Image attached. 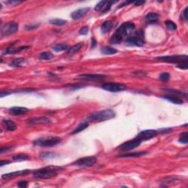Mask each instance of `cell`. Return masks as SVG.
Here are the masks:
<instances>
[{
  "mask_svg": "<svg viewBox=\"0 0 188 188\" xmlns=\"http://www.w3.org/2000/svg\"><path fill=\"white\" fill-rule=\"evenodd\" d=\"M135 30V25L131 22H126L119 27L110 40L111 44H118L121 43L124 37L129 36Z\"/></svg>",
  "mask_w": 188,
  "mask_h": 188,
  "instance_id": "obj_1",
  "label": "cell"
},
{
  "mask_svg": "<svg viewBox=\"0 0 188 188\" xmlns=\"http://www.w3.org/2000/svg\"><path fill=\"white\" fill-rule=\"evenodd\" d=\"M63 167L57 166H47L38 169L33 173V177L35 179H49L55 177L58 172L60 171Z\"/></svg>",
  "mask_w": 188,
  "mask_h": 188,
  "instance_id": "obj_2",
  "label": "cell"
},
{
  "mask_svg": "<svg viewBox=\"0 0 188 188\" xmlns=\"http://www.w3.org/2000/svg\"><path fill=\"white\" fill-rule=\"evenodd\" d=\"M115 116V112L112 110H104L99 111V112H93L88 115V119L89 121L92 122H99V121H104L110 120L113 118Z\"/></svg>",
  "mask_w": 188,
  "mask_h": 188,
  "instance_id": "obj_3",
  "label": "cell"
},
{
  "mask_svg": "<svg viewBox=\"0 0 188 188\" xmlns=\"http://www.w3.org/2000/svg\"><path fill=\"white\" fill-rule=\"evenodd\" d=\"M61 142L59 137H44L34 141V145L41 147H52L57 146Z\"/></svg>",
  "mask_w": 188,
  "mask_h": 188,
  "instance_id": "obj_4",
  "label": "cell"
},
{
  "mask_svg": "<svg viewBox=\"0 0 188 188\" xmlns=\"http://www.w3.org/2000/svg\"><path fill=\"white\" fill-rule=\"evenodd\" d=\"M126 43L130 46L143 47L144 45V32L142 30H138L133 35H130L126 37Z\"/></svg>",
  "mask_w": 188,
  "mask_h": 188,
  "instance_id": "obj_5",
  "label": "cell"
},
{
  "mask_svg": "<svg viewBox=\"0 0 188 188\" xmlns=\"http://www.w3.org/2000/svg\"><path fill=\"white\" fill-rule=\"evenodd\" d=\"M157 60L162 62L176 63L177 66L183 64V63H187L188 57L187 55H171V56H163V57H159L156 58Z\"/></svg>",
  "mask_w": 188,
  "mask_h": 188,
  "instance_id": "obj_6",
  "label": "cell"
},
{
  "mask_svg": "<svg viewBox=\"0 0 188 188\" xmlns=\"http://www.w3.org/2000/svg\"><path fill=\"white\" fill-rule=\"evenodd\" d=\"M97 162V158L93 156L83 157L76 160L72 165L80 167H93Z\"/></svg>",
  "mask_w": 188,
  "mask_h": 188,
  "instance_id": "obj_7",
  "label": "cell"
},
{
  "mask_svg": "<svg viewBox=\"0 0 188 188\" xmlns=\"http://www.w3.org/2000/svg\"><path fill=\"white\" fill-rule=\"evenodd\" d=\"M18 30V24L14 21L8 22L2 27L1 30V35L2 37L10 36L16 33Z\"/></svg>",
  "mask_w": 188,
  "mask_h": 188,
  "instance_id": "obj_8",
  "label": "cell"
},
{
  "mask_svg": "<svg viewBox=\"0 0 188 188\" xmlns=\"http://www.w3.org/2000/svg\"><path fill=\"white\" fill-rule=\"evenodd\" d=\"M142 141L141 140H139L138 138H134V139L130 140L129 141H126L124 143H123L122 145H121L118 147V149L121 151H129L131 150H133L134 148H137L138 146H139L141 144Z\"/></svg>",
  "mask_w": 188,
  "mask_h": 188,
  "instance_id": "obj_9",
  "label": "cell"
},
{
  "mask_svg": "<svg viewBox=\"0 0 188 188\" xmlns=\"http://www.w3.org/2000/svg\"><path fill=\"white\" fill-rule=\"evenodd\" d=\"M102 88L104 90H107L110 92H120L122 90H125L126 89V87L125 85L120 83H105L102 85Z\"/></svg>",
  "mask_w": 188,
  "mask_h": 188,
  "instance_id": "obj_10",
  "label": "cell"
},
{
  "mask_svg": "<svg viewBox=\"0 0 188 188\" xmlns=\"http://www.w3.org/2000/svg\"><path fill=\"white\" fill-rule=\"evenodd\" d=\"M158 135V131L154 129H146V130H143L141 131L139 134L137 136V138L143 141H148L151 140L154 137H156Z\"/></svg>",
  "mask_w": 188,
  "mask_h": 188,
  "instance_id": "obj_11",
  "label": "cell"
},
{
  "mask_svg": "<svg viewBox=\"0 0 188 188\" xmlns=\"http://www.w3.org/2000/svg\"><path fill=\"white\" fill-rule=\"evenodd\" d=\"M51 121L47 117H37L32 118L27 121V124L30 126L38 125V124H50Z\"/></svg>",
  "mask_w": 188,
  "mask_h": 188,
  "instance_id": "obj_12",
  "label": "cell"
},
{
  "mask_svg": "<svg viewBox=\"0 0 188 188\" xmlns=\"http://www.w3.org/2000/svg\"><path fill=\"white\" fill-rule=\"evenodd\" d=\"M9 113L12 115H25V114L28 113L29 110L26 107H13L11 108H10L8 110Z\"/></svg>",
  "mask_w": 188,
  "mask_h": 188,
  "instance_id": "obj_13",
  "label": "cell"
},
{
  "mask_svg": "<svg viewBox=\"0 0 188 188\" xmlns=\"http://www.w3.org/2000/svg\"><path fill=\"white\" fill-rule=\"evenodd\" d=\"M80 79L84 80H89V81H99V80H102L105 78V75L101 74H92V73H89V74H83L80 75Z\"/></svg>",
  "mask_w": 188,
  "mask_h": 188,
  "instance_id": "obj_14",
  "label": "cell"
},
{
  "mask_svg": "<svg viewBox=\"0 0 188 188\" xmlns=\"http://www.w3.org/2000/svg\"><path fill=\"white\" fill-rule=\"evenodd\" d=\"M29 173H30V170H18V171L9 173H7V174H3V175L2 176V179H12V178L19 177V176L26 175V174Z\"/></svg>",
  "mask_w": 188,
  "mask_h": 188,
  "instance_id": "obj_15",
  "label": "cell"
},
{
  "mask_svg": "<svg viewBox=\"0 0 188 188\" xmlns=\"http://www.w3.org/2000/svg\"><path fill=\"white\" fill-rule=\"evenodd\" d=\"M90 8H80V9L76 10V11H73L72 13H71V18H73V20H78L79 18H83V17L88 13Z\"/></svg>",
  "mask_w": 188,
  "mask_h": 188,
  "instance_id": "obj_16",
  "label": "cell"
},
{
  "mask_svg": "<svg viewBox=\"0 0 188 188\" xmlns=\"http://www.w3.org/2000/svg\"><path fill=\"white\" fill-rule=\"evenodd\" d=\"M29 49L28 47H21L18 48H14L13 46L11 47H8L3 52L2 54H16V53H18L21 51L25 50V49Z\"/></svg>",
  "mask_w": 188,
  "mask_h": 188,
  "instance_id": "obj_17",
  "label": "cell"
},
{
  "mask_svg": "<svg viewBox=\"0 0 188 188\" xmlns=\"http://www.w3.org/2000/svg\"><path fill=\"white\" fill-rule=\"evenodd\" d=\"M2 125L5 128L6 130L9 131H15L17 128L16 123L14 121L11 120H6V119L2 121Z\"/></svg>",
  "mask_w": 188,
  "mask_h": 188,
  "instance_id": "obj_18",
  "label": "cell"
},
{
  "mask_svg": "<svg viewBox=\"0 0 188 188\" xmlns=\"http://www.w3.org/2000/svg\"><path fill=\"white\" fill-rule=\"evenodd\" d=\"M162 98L169 101L170 102H173V104H177V105H182V104H183V101L181 99H179L177 96L169 94V95L163 96H162Z\"/></svg>",
  "mask_w": 188,
  "mask_h": 188,
  "instance_id": "obj_19",
  "label": "cell"
},
{
  "mask_svg": "<svg viewBox=\"0 0 188 188\" xmlns=\"http://www.w3.org/2000/svg\"><path fill=\"white\" fill-rule=\"evenodd\" d=\"M160 18V16L156 13H149L148 14L146 15V21L149 24H154L157 22V21Z\"/></svg>",
  "mask_w": 188,
  "mask_h": 188,
  "instance_id": "obj_20",
  "label": "cell"
},
{
  "mask_svg": "<svg viewBox=\"0 0 188 188\" xmlns=\"http://www.w3.org/2000/svg\"><path fill=\"white\" fill-rule=\"evenodd\" d=\"M112 26H113V24L111 21H106L102 24V27H101V30H102V33L107 34L109 32H110V30H112Z\"/></svg>",
  "mask_w": 188,
  "mask_h": 188,
  "instance_id": "obj_21",
  "label": "cell"
},
{
  "mask_svg": "<svg viewBox=\"0 0 188 188\" xmlns=\"http://www.w3.org/2000/svg\"><path fill=\"white\" fill-rule=\"evenodd\" d=\"M83 47V43H79V44H76L75 45H73V47H70L69 49L67 50V53L68 54H74L76 53L79 52L80 51V49H82Z\"/></svg>",
  "mask_w": 188,
  "mask_h": 188,
  "instance_id": "obj_22",
  "label": "cell"
},
{
  "mask_svg": "<svg viewBox=\"0 0 188 188\" xmlns=\"http://www.w3.org/2000/svg\"><path fill=\"white\" fill-rule=\"evenodd\" d=\"M52 49H53V51H54V52H63V51H65V50H68V47L66 44H64V43H60V44H55L54 46H53Z\"/></svg>",
  "mask_w": 188,
  "mask_h": 188,
  "instance_id": "obj_23",
  "label": "cell"
},
{
  "mask_svg": "<svg viewBox=\"0 0 188 188\" xmlns=\"http://www.w3.org/2000/svg\"><path fill=\"white\" fill-rule=\"evenodd\" d=\"M101 52L103 54H107V55H111V54H115L118 52V51L115 49L109 47H105L101 49Z\"/></svg>",
  "mask_w": 188,
  "mask_h": 188,
  "instance_id": "obj_24",
  "label": "cell"
},
{
  "mask_svg": "<svg viewBox=\"0 0 188 188\" xmlns=\"http://www.w3.org/2000/svg\"><path fill=\"white\" fill-rule=\"evenodd\" d=\"M147 152H132V153H126L124 154H122L120 157H123V158H130V157H139L141 156H143V155L146 154Z\"/></svg>",
  "mask_w": 188,
  "mask_h": 188,
  "instance_id": "obj_25",
  "label": "cell"
},
{
  "mask_svg": "<svg viewBox=\"0 0 188 188\" xmlns=\"http://www.w3.org/2000/svg\"><path fill=\"white\" fill-rule=\"evenodd\" d=\"M49 23H50L51 24L55 25V26L62 27L66 24L67 21H66V20L60 19V18H54V19H51L50 21H49Z\"/></svg>",
  "mask_w": 188,
  "mask_h": 188,
  "instance_id": "obj_26",
  "label": "cell"
},
{
  "mask_svg": "<svg viewBox=\"0 0 188 188\" xmlns=\"http://www.w3.org/2000/svg\"><path fill=\"white\" fill-rule=\"evenodd\" d=\"M88 126H89V124H88V122L81 123V124H80L79 125V126H77V127H76V129H75L74 130H73V131H72V134H73V135L77 134V133L80 132V131H83L84 129H86L87 127H88Z\"/></svg>",
  "mask_w": 188,
  "mask_h": 188,
  "instance_id": "obj_27",
  "label": "cell"
},
{
  "mask_svg": "<svg viewBox=\"0 0 188 188\" xmlns=\"http://www.w3.org/2000/svg\"><path fill=\"white\" fill-rule=\"evenodd\" d=\"M30 159V157L27 156V154H16L13 157V160L15 161L21 162V161H26Z\"/></svg>",
  "mask_w": 188,
  "mask_h": 188,
  "instance_id": "obj_28",
  "label": "cell"
},
{
  "mask_svg": "<svg viewBox=\"0 0 188 188\" xmlns=\"http://www.w3.org/2000/svg\"><path fill=\"white\" fill-rule=\"evenodd\" d=\"M24 58H16V59L13 60L12 62L10 63V66H12V67H20L21 66V63L24 62Z\"/></svg>",
  "mask_w": 188,
  "mask_h": 188,
  "instance_id": "obj_29",
  "label": "cell"
},
{
  "mask_svg": "<svg viewBox=\"0 0 188 188\" xmlns=\"http://www.w3.org/2000/svg\"><path fill=\"white\" fill-rule=\"evenodd\" d=\"M39 57L40 59L44 60H51L52 58L54 57V55L50 52H42L41 54L39 55Z\"/></svg>",
  "mask_w": 188,
  "mask_h": 188,
  "instance_id": "obj_30",
  "label": "cell"
},
{
  "mask_svg": "<svg viewBox=\"0 0 188 188\" xmlns=\"http://www.w3.org/2000/svg\"><path fill=\"white\" fill-rule=\"evenodd\" d=\"M187 135H188L187 131H185V132H183L182 134H181L180 137H179V143H182V144H187L188 143Z\"/></svg>",
  "mask_w": 188,
  "mask_h": 188,
  "instance_id": "obj_31",
  "label": "cell"
},
{
  "mask_svg": "<svg viewBox=\"0 0 188 188\" xmlns=\"http://www.w3.org/2000/svg\"><path fill=\"white\" fill-rule=\"evenodd\" d=\"M116 2L115 1H107L106 2L105 6H104L103 9H102V13H107L110 10L111 6L113 4H115Z\"/></svg>",
  "mask_w": 188,
  "mask_h": 188,
  "instance_id": "obj_32",
  "label": "cell"
},
{
  "mask_svg": "<svg viewBox=\"0 0 188 188\" xmlns=\"http://www.w3.org/2000/svg\"><path fill=\"white\" fill-rule=\"evenodd\" d=\"M165 24L167 27V29H169L170 30H176L177 29V26L174 22H173L172 21H167L165 22Z\"/></svg>",
  "mask_w": 188,
  "mask_h": 188,
  "instance_id": "obj_33",
  "label": "cell"
},
{
  "mask_svg": "<svg viewBox=\"0 0 188 188\" xmlns=\"http://www.w3.org/2000/svg\"><path fill=\"white\" fill-rule=\"evenodd\" d=\"M160 80H162V82H167L168 81L169 79H170V74L167 72H163L160 75Z\"/></svg>",
  "mask_w": 188,
  "mask_h": 188,
  "instance_id": "obj_34",
  "label": "cell"
},
{
  "mask_svg": "<svg viewBox=\"0 0 188 188\" xmlns=\"http://www.w3.org/2000/svg\"><path fill=\"white\" fill-rule=\"evenodd\" d=\"M106 2L107 1H100L99 2H98V4H97L95 7V11H102V9H103L104 6H105Z\"/></svg>",
  "mask_w": 188,
  "mask_h": 188,
  "instance_id": "obj_35",
  "label": "cell"
},
{
  "mask_svg": "<svg viewBox=\"0 0 188 188\" xmlns=\"http://www.w3.org/2000/svg\"><path fill=\"white\" fill-rule=\"evenodd\" d=\"M88 31H89V27L88 26H85V27H83L81 29H80L79 31V33L80 35H87V33H88Z\"/></svg>",
  "mask_w": 188,
  "mask_h": 188,
  "instance_id": "obj_36",
  "label": "cell"
},
{
  "mask_svg": "<svg viewBox=\"0 0 188 188\" xmlns=\"http://www.w3.org/2000/svg\"><path fill=\"white\" fill-rule=\"evenodd\" d=\"M18 186L19 187H22V188H24L27 187L28 186V182L27 181H21L18 184Z\"/></svg>",
  "mask_w": 188,
  "mask_h": 188,
  "instance_id": "obj_37",
  "label": "cell"
},
{
  "mask_svg": "<svg viewBox=\"0 0 188 188\" xmlns=\"http://www.w3.org/2000/svg\"><path fill=\"white\" fill-rule=\"evenodd\" d=\"M187 11H188V7H187V8L184 10V11L182 12V17H183V18L185 20V21H187V19H188Z\"/></svg>",
  "mask_w": 188,
  "mask_h": 188,
  "instance_id": "obj_38",
  "label": "cell"
},
{
  "mask_svg": "<svg viewBox=\"0 0 188 188\" xmlns=\"http://www.w3.org/2000/svg\"><path fill=\"white\" fill-rule=\"evenodd\" d=\"M11 163V162L8 161V160H2L1 162H0V166H4V165H8V164Z\"/></svg>",
  "mask_w": 188,
  "mask_h": 188,
  "instance_id": "obj_39",
  "label": "cell"
},
{
  "mask_svg": "<svg viewBox=\"0 0 188 188\" xmlns=\"http://www.w3.org/2000/svg\"><path fill=\"white\" fill-rule=\"evenodd\" d=\"M145 3L144 1H137V2H134V5H143Z\"/></svg>",
  "mask_w": 188,
  "mask_h": 188,
  "instance_id": "obj_40",
  "label": "cell"
},
{
  "mask_svg": "<svg viewBox=\"0 0 188 188\" xmlns=\"http://www.w3.org/2000/svg\"><path fill=\"white\" fill-rule=\"evenodd\" d=\"M91 47L92 48H94L96 46V39H94L93 37L91 39Z\"/></svg>",
  "mask_w": 188,
  "mask_h": 188,
  "instance_id": "obj_41",
  "label": "cell"
},
{
  "mask_svg": "<svg viewBox=\"0 0 188 188\" xmlns=\"http://www.w3.org/2000/svg\"><path fill=\"white\" fill-rule=\"evenodd\" d=\"M10 148H10V147H7V148H5V151H8V150L10 149ZM4 149H5L4 147H2V148H1V151H0V152H1V154H3V152H4Z\"/></svg>",
  "mask_w": 188,
  "mask_h": 188,
  "instance_id": "obj_42",
  "label": "cell"
},
{
  "mask_svg": "<svg viewBox=\"0 0 188 188\" xmlns=\"http://www.w3.org/2000/svg\"><path fill=\"white\" fill-rule=\"evenodd\" d=\"M21 2H17V1H9L8 2V3H10V4L13 5V4H18V3H20Z\"/></svg>",
  "mask_w": 188,
  "mask_h": 188,
  "instance_id": "obj_43",
  "label": "cell"
},
{
  "mask_svg": "<svg viewBox=\"0 0 188 188\" xmlns=\"http://www.w3.org/2000/svg\"><path fill=\"white\" fill-rule=\"evenodd\" d=\"M37 26L34 25V26H27L26 27V29H29V30H33V29L36 28Z\"/></svg>",
  "mask_w": 188,
  "mask_h": 188,
  "instance_id": "obj_44",
  "label": "cell"
}]
</instances>
